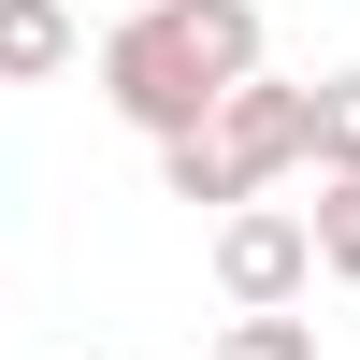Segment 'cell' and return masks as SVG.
Masks as SVG:
<instances>
[{"instance_id": "obj_1", "label": "cell", "mask_w": 360, "mask_h": 360, "mask_svg": "<svg viewBox=\"0 0 360 360\" xmlns=\"http://www.w3.org/2000/svg\"><path fill=\"white\" fill-rule=\"evenodd\" d=\"M245 72H259V0H144V15L101 29V101L130 115L144 144L202 130Z\"/></svg>"}, {"instance_id": "obj_2", "label": "cell", "mask_w": 360, "mask_h": 360, "mask_svg": "<svg viewBox=\"0 0 360 360\" xmlns=\"http://www.w3.org/2000/svg\"><path fill=\"white\" fill-rule=\"evenodd\" d=\"M303 288H317L303 217H288V202H231L217 217V303L231 317H274V303H303Z\"/></svg>"}, {"instance_id": "obj_3", "label": "cell", "mask_w": 360, "mask_h": 360, "mask_svg": "<svg viewBox=\"0 0 360 360\" xmlns=\"http://www.w3.org/2000/svg\"><path fill=\"white\" fill-rule=\"evenodd\" d=\"M202 144L231 159V188H274V173H303V86H274V72H245L217 115H202Z\"/></svg>"}, {"instance_id": "obj_4", "label": "cell", "mask_w": 360, "mask_h": 360, "mask_svg": "<svg viewBox=\"0 0 360 360\" xmlns=\"http://www.w3.org/2000/svg\"><path fill=\"white\" fill-rule=\"evenodd\" d=\"M72 72V0H0V86Z\"/></svg>"}, {"instance_id": "obj_5", "label": "cell", "mask_w": 360, "mask_h": 360, "mask_svg": "<svg viewBox=\"0 0 360 360\" xmlns=\"http://www.w3.org/2000/svg\"><path fill=\"white\" fill-rule=\"evenodd\" d=\"M303 245H317V274H332V288H360V173H317Z\"/></svg>"}, {"instance_id": "obj_6", "label": "cell", "mask_w": 360, "mask_h": 360, "mask_svg": "<svg viewBox=\"0 0 360 360\" xmlns=\"http://www.w3.org/2000/svg\"><path fill=\"white\" fill-rule=\"evenodd\" d=\"M303 173H360V72L303 86Z\"/></svg>"}, {"instance_id": "obj_7", "label": "cell", "mask_w": 360, "mask_h": 360, "mask_svg": "<svg viewBox=\"0 0 360 360\" xmlns=\"http://www.w3.org/2000/svg\"><path fill=\"white\" fill-rule=\"evenodd\" d=\"M217 360H317V317H303V303H274V317H231V332H217Z\"/></svg>"}]
</instances>
